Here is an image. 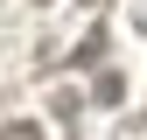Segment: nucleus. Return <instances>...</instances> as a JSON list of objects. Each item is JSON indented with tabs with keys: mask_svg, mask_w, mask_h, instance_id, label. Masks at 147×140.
Returning a JSON list of instances; mask_svg holds the SVG:
<instances>
[{
	"mask_svg": "<svg viewBox=\"0 0 147 140\" xmlns=\"http://www.w3.org/2000/svg\"><path fill=\"white\" fill-rule=\"evenodd\" d=\"M91 98H98V105H119V98H126V77H119V70H98V84H91Z\"/></svg>",
	"mask_w": 147,
	"mask_h": 140,
	"instance_id": "1",
	"label": "nucleus"
},
{
	"mask_svg": "<svg viewBox=\"0 0 147 140\" xmlns=\"http://www.w3.org/2000/svg\"><path fill=\"white\" fill-rule=\"evenodd\" d=\"M35 7H49V0H35Z\"/></svg>",
	"mask_w": 147,
	"mask_h": 140,
	"instance_id": "3",
	"label": "nucleus"
},
{
	"mask_svg": "<svg viewBox=\"0 0 147 140\" xmlns=\"http://www.w3.org/2000/svg\"><path fill=\"white\" fill-rule=\"evenodd\" d=\"M0 140H42V126H35V119H14V126L0 133Z\"/></svg>",
	"mask_w": 147,
	"mask_h": 140,
	"instance_id": "2",
	"label": "nucleus"
}]
</instances>
